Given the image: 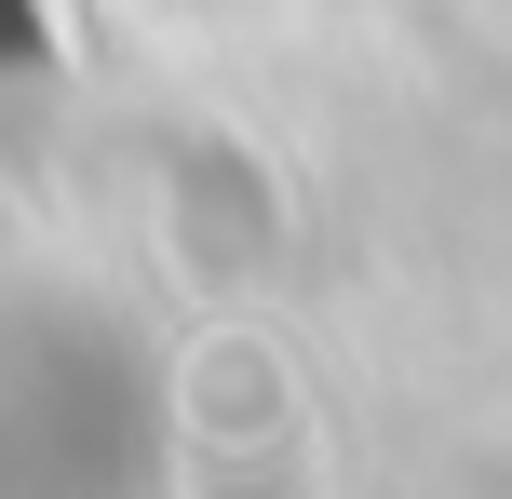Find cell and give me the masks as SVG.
<instances>
[{
  "label": "cell",
  "instance_id": "obj_1",
  "mask_svg": "<svg viewBox=\"0 0 512 499\" xmlns=\"http://www.w3.org/2000/svg\"><path fill=\"white\" fill-rule=\"evenodd\" d=\"M0 68H41V0H0Z\"/></svg>",
  "mask_w": 512,
  "mask_h": 499
}]
</instances>
